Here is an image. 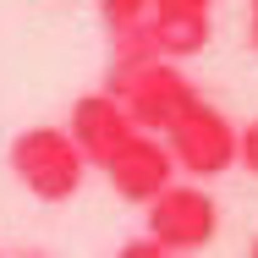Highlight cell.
Instances as JSON below:
<instances>
[{"label":"cell","mask_w":258,"mask_h":258,"mask_svg":"<svg viewBox=\"0 0 258 258\" xmlns=\"http://www.w3.org/2000/svg\"><path fill=\"white\" fill-rule=\"evenodd\" d=\"M94 6H99V17H104L110 33H132V28L149 17V0H94Z\"/></svg>","instance_id":"52a82bcc"},{"label":"cell","mask_w":258,"mask_h":258,"mask_svg":"<svg viewBox=\"0 0 258 258\" xmlns=\"http://www.w3.org/2000/svg\"><path fill=\"white\" fill-rule=\"evenodd\" d=\"M17 258H44V253H17Z\"/></svg>","instance_id":"7c38bea8"},{"label":"cell","mask_w":258,"mask_h":258,"mask_svg":"<svg viewBox=\"0 0 258 258\" xmlns=\"http://www.w3.org/2000/svg\"><path fill=\"white\" fill-rule=\"evenodd\" d=\"M247 258H258V236H253V253H247Z\"/></svg>","instance_id":"4fadbf2b"},{"label":"cell","mask_w":258,"mask_h":258,"mask_svg":"<svg viewBox=\"0 0 258 258\" xmlns=\"http://www.w3.org/2000/svg\"><path fill=\"white\" fill-rule=\"evenodd\" d=\"M236 165H242L247 176H258V115L247 126H236Z\"/></svg>","instance_id":"ba28073f"},{"label":"cell","mask_w":258,"mask_h":258,"mask_svg":"<svg viewBox=\"0 0 258 258\" xmlns=\"http://www.w3.org/2000/svg\"><path fill=\"white\" fill-rule=\"evenodd\" d=\"M143 44L159 55V60H187V55H204L209 39H214V22L209 11H149L138 22Z\"/></svg>","instance_id":"8992f818"},{"label":"cell","mask_w":258,"mask_h":258,"mask_svg":"<svg viewBox=\"0 0 258 258\" xmlns=\"http://www.w3.org/2000/svg\"><path fill=\"white\" fill-rule=\"evenodd\" d=\"M66 138L77 143V154L88 159L94 170H104L110 159L138 138V126H132V115L110 99V94H83V99L72 104V126H66Z\"/></svg>","instance_id":"277c9868"},{"label":"cell","mask_w":258,"mask_h":258,"mask_svg":"<svg viewBox=\"0 0 258 258\" xmlns=\"http://www.w3.org/2000/svg\"><path fill=\"white\" fill-rule=\"evenodd\" d=\"M104 176H110V192L115 198H126V204H149V198H159L170 181H176V159H170V149L159 143V138H149V132H138L121 154L104 165Z\"/></svg>","instance_id":"5b68a950"},{"label":"cell","mask_w":258,"mask_h":258,"mask_svg":"<svg viewBox=\"0 0 258 258\" xmlns=\"http://www.w3.org/2000/svg\"><path fill=\"white\" fill-rule=\"evenodd\" d=\"M6 165L22 181V192L39 204H72L88 181V159L77 154L66 126H22L6 149Z\"/></svg>","instance_id":"6da1fadb"},{"label":"cell","mask_w":258,"mask_h":258,"mask_svg":"<svg viewBox=\"0 0 258 258\" xmlns=\"http://www.w3.org/2000/svg\"><path fill=\"white\" fill-rule=\"evenodd\" d=\"M214 0H149V11H209Z\"/></svg>","instance_id":"30bf717a"},{"label":"cell","mask_w":258,"mask_h":258,"mask_svg":"<svg viewBox=\"0 0 258 258\" xmlns=\"http://www.w3.org/2000/svg\"><path fill=\"white\" fill-rule=\"evenodd\" d=\"M143 225H149V242H159L176 258H187V253H204L220 236V204L204 187H192V181H170L159 198L143 204Z\"/></svg>","instance_id":"3957f363"},{"label":"cell","mask_w":258,"mask_h":258,"mask_svg":"<svg viewBox=\"0 0 258 258\" xmlns=\"http://www.w3.org/2000/svg\"><path fill=\"white\" fill-rule=\"evenodd\" d=\"M170 159H176V170H187V176H225L231 165H236V126H231V115L220 110V104H209L204 94L187 104L170 126H165V138H159Z\"/></svg>","instance_id":"7a4b0ae2"},{"label":"cell","mask_w":258,"mask_h":258,"mask_svg":"<svg viewBox=\"0 0 258 258\" xmlns=\"http://www.w3.org/2000/svg\"><path fill=\"white\" fill-rule=\"evenodd\" d=\"M115 258H176V253H165L159 242H149V236H138V242H126Z\"/></svg>","instance_id":"9c48e42d"},{"label":"cell","mask_w":258,"mask_h":258,"mask_svg":"<svg viewBox=\"0 0 258 258\" xmlns=\"http://www.w3.org/2000/svg\"><path fill=\"white\" fill-rule=\"evenodd\" d=\"M253 50H258V0H253Z\"/></svg>","instance_id":"8fae6325"}]
</instances>
